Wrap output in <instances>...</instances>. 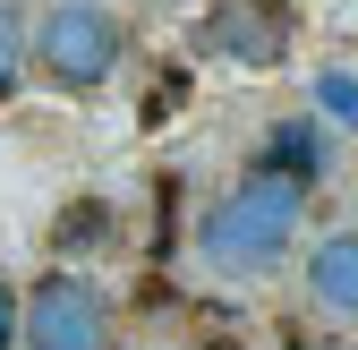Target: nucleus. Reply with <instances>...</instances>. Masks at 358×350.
I'll return each instance as SVG.
<instances>
[{
    "label": "nucleus",
    "mask_w": 358,
    "mask_h": 350,
    "mask_svg": "<svg viewBox=\"0 0 358 350\" xmlns=\"http://www.w3.org/2000/svg\"><path fill=\"white\" fill-rule=\"evenodd\" d=\"M299 180H282V171H248V180L222 197L205 223H196V256L213 274H231V282H256V274H273L290 239H299Z\"/></svg>",
    "instance_id": "f257e3e1"
},
{
    "label": "nucleus",
    "mask_w": 358,
    "mask_h": 350,
    "mask_svg": "<svg viewBox=\"0 0 358 350\" xmlns=\"http://www.w3.org/2000/svg\"><path fill=\"white\" fill-rule=\"evenodd\" d=\"M26 52H34V69L52 77L60 94H94V85H111V77H120L128 34H120V18H111V9H94V0H52V9L34 18Z\"/></svg>",
    "instance_id": "f03ea898"
},
{
    "label": "nucleus",
    "mask_w": 358,
    "mask_h": 350,
    "mask_svg": "<svg viewBox=\"0 0 358 350\" xmlns=\"http://www.w3.org/2000/svg\"><path fill=\"white\" fill-rule=\"evenodd\" d=\"M17 350H111V308L85 274H43L26 290V333Z\"/></svg>",
    "instance_id": "7ed1b4c3"
},
{
    "label": "nucleus",
    "mask_w": 358,
    "mask_h": 350,
    "mask_svg": "<svg viewBox=\"0 0 358 350\" xmlns=\"http://www.w3.org/2000/svg\"><path fill=\"white\" fill-rule=\"evenodd\" d=\"M290 0H213V9L196 18V52L205 60H231V69H273L290 52Z\"/></svg>",
    "instance_id": "20e7f679"
},
{
    "label": "nucleus",
    "mask_w": 358,
    "mask_h": 350,
    "mask_svg": "<svg viewBox=\"0 0 358 350\" xmlns=\"http://www.w3.org/2000/svg\"><path fill=\"white\" fill-rule=\"evenodd\" d=\"M307 299H316L324 316L358 325V231H324L307 248Z\"/></svg>",
    "instance_id": "39448f33"
},
{
    "label": "nucleus",
    "mask_w": 358,
    "mask_h": 350,
    "mask_svg": "<svg viewBox=\"0 0 358 350\" xmlns=\"http://www.w3.org/2000/svg\"><path fill=\"white\" fill-rule=\"evenodd\" d=\"M316 162H324V137L307 120H282L273 137H264V154H256V171H282V180H299V188L316 180Z\"/></svg>",
    "instance_id": "423d86ee"
},
{
    "label": "nucleus",
    "mask_w": 358,
    "mask_h": 350,
    "mask_svg": "<svg viewBox=\"0 0 358 350\" xmlns=\"http://www.w3.org/2000/svg\"><path fill=\"white\" fill-rule=\"evenodd\" d=\"M103 231H111V214H103V197H85L77 214H60V248H94Z\"/></svg>",
    "instance_id": "0eeeda50"
},
{
    "label": "nucleus",
    "mask_w": 358,
    "mask_h": 350,
    "mask_svg": "<svg viewBox=\"0 0 358 350\" xmlns=\"http://www.w3.org/2000/svg\"><path fill=\"white\" fill-rule=\"evenodd\" d=\"M316 103H324L333 120L358 128V77H350V69H324V77H316Z\"/></svg>",
    "instance_id": "6e6552de"
},
{
    "label": "nucleus",
    "mask_w": 358,
    "mask_h": 350,
    "mask_svg": "<svg viewBox=\"0 0 358 350\" xmlns=\"http://www.w3.org/2000/svg\"><path fill=\"white\" fill-rule=\"evenodd\" d=\"M17 52H26V26H17V9L0 0V94L17 85Z\"/></svg>",
    "instance_id": "1a4fd4ad"
},
{
    "label": "nucleus",
    "mask_w": 358,
    "mask_h": 350,
    "mask_svg": "<svg viewBox=\"0 0 358 350\" xmlns=\"http://www.w3.org/2000/svg\"><path fill=\"white\" fill-rule=\"evenodd\" d=\"M17 333H26V299L9 290V274H0V350H17Z\"/></svg>",
    "instance_id": "9d476101"
},
{
    "label": "nucleus",
    "mask_w": 358,
    "mask_h": 350,
    "mask_svg": "<svg viewBox=\"0 0 358 350\" xmlns=\"http://www.w3.org/2000/svg\"><path fill=\"white\" fill-rule=\"evenodd\" d=\"M205 350H239V342H205Z\"/></svg>",
    "instance_id": "9b49d317"
}]
</instances>
